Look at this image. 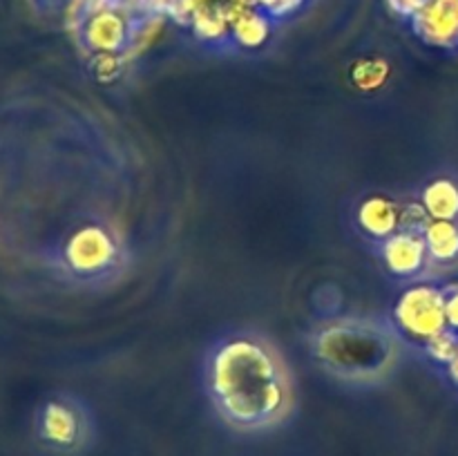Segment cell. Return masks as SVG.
Here are the masks:
<instances>
[{
	"label": "cell",
	"mask_w": 458,
	"mask_h": 456,
	"mask_svg": "<svg viewBox=\"0 0 458 456\" xmlns=\"http://www.w3.org/2000/svg\"><path fill=\"white\" fill-rule=\"evenodd\" d=\"M206 389L215 411L231 427L264 432L286 418L293 402L284 360L258 334H231L206 360Z\"/></svg>",
	"instance_id": "obj_1"
},
{
	"label": "cell",
	"mask_w": 458,
	"mask_h": 456,
	"mask_svg": "<svg viewBox=\"0 0 458 456\" xmlns=\"http://www.w3.org/2000/svg\"><path fill=\"white\" fill-rule=\"evenodd\" d=\"M387 329L365 320H338L318 331L313 356L329 374L352 383H376L396 362V340Z\"/></svg>",
	"instance_id": "obj_2"
},
{
	"label": "cell",
	"mask_w": 458,
	"mask_h": 456,
	"mask_svg": "<svg viewBox=\"0 0 458 456\" xmlns=\"http://www.w3.org/2000/svg\"><path fill=\"white\" fill-rule=\"evenodd\" d=\"M88 407L74 396H52L34 414V443L45 456H81L92 443Z\"/></svg>",
	"instance_id": "obj_3"
},
{
	"label": "cell",
	"mask_w": 458,
	"mask_h": 456,
	"mask_svg": "<svg viewBox=\"0 0 458 456\" xmlns=\"http://www.w3.org/2000/svg\"><path fill=\"white\" fill-rule=\"evenodd\" d=\"M392 322L398 334L420 347L445 334V284L425 280L411 282L394 304Z\"/></svg>",
	"instance_id": "obj_4"
},
{
	"label": "cell",
	"mask_w": 458,
	"mask_h": 456,
	"mask_svg": "<svg viewBox=\"0 0 458 456\" xmlns=\"http://www.w3.org/2000/svg\"><path fill=\"white\" fill-rule=\"evenodd\" d=\"M134 38V25L116 4L92 9L83 22V40L94 54H121Z\"/></svg>",
	"instance_id": "obj_5"
},
{
	"label": "cell",
	"mask_w": 458,
	"mask_h": 456,
	"mask_svg": "<svg viewBox=\"0 0 458 456\" xmlns=\"http://www.w3.org/2000/svg\"><path fill=\"white\" fill-rule=\"evenodd\" d=\"M380 259L389 275L410 282H419L432 266L423 232L416 231H398L380 241Z\"/></svg>",
	"instance_id": "obj_6"
},
{
	"label": "cell",
	"mask_w": 458,
	"mask_h": 456,
	"mask_svg": "<svg viewBox=\"0 0 458 456\" xmlns=\"http://www.w3.org/2000/svg\"><path fill=\"white\" fill-rule=\"evenodd\" d=\"M411 31L425 45L445 52L458 49V0H428L410 18Z\"/></svg>",
	"instance_id": "obj_7"
},
{
	"label": "cell",
	"mask_w": 458,
	"mask_h": 456,
	"mask_svg": "<svg viewBox=\"0 0 458 456\" xmlns=\"http://www.w3.org/2000/svg\"><path fill=\"white\" fill-rule=\"evenodd\" d=\"M401 210L396 201L385 195H369L358 204L356 226L374 241H385L401 231Z\"/></svg>",
	"instance_id": "obj_8"
},
{
	"label": "cell",
	"mask_w": 458,
	"mask_h": 456,
	"mask_svg": "<svg viewBox=\"0 0 458 456\" xmlns=\"http://www.w3.org/2000/svg\"><path fill=\"white\" fill-rule=\"evenodd\" d=\"M419 201L429 219L458 222V177L456 174H434L420 190Z\"/></svg>",
	"instance_id": "obj_9"
},
{
	"label": "cell",
	"mask_w": 458,
	"mask_h": 456,
	"mask_svg": "<svg viewBox=\"0 0 458 456\" xmlns=\"http://www.w3.org/2000/svg\"><path fill=\"white\" fill-rule=\"evenodd\" d=\"M425 246L432 266H456L458 264V222L432 219L423 231Z\"/></svg>",
	"instance_id": "obj_10"
},
{
	"label": "cell",
	"mask_w": 458,
	"mask_h": 456,
	"mask_svg": "<svg viewBox=\"0 0 458 456\" xmlns=\"http://www.w3.org/2000/svg\"><path fill=\"white\" fill-rule=\"evenodd\" d=\"M273 21L262 9H250L244 16L233 21L231 43L240 49H259L271 38Z\"/></svg>",
	"instance_id": "obj_11"
},
{
	"label": "cell",
	"mask_w": 458,
	"mask_h": 456,
	"mask_svg": "<svg viewBox=\"0 0 458 456\" xmlns=\"http://www.w3.org/2000/svg\"><path fill=\"white\" fill-rule=\"evenodd\" d=\"M191 25L192 31L201 40H206V43L231 40V21H228L222 4H204V7H197Z\"/></svg>",
	"instance_id": "obj_12"
},
{
	"label": "cell",
	"mask_w": 458,
	"mask_h": 456,
	"mask_svg": "<svg viewBox=\"0 0 458 456\" xmlns=\"http://www.w3.org/2000/svg\"><path fill=\"white\" fill-rule=\"evenodd\" d=\"M425 353H428L429 360H434L437 365L441 367H447L452 360L456 358L458 353V335L454 331L447 329L445 334L437 335V338L429 340L428 344H425Z\"/></svg>",
	"instance_id": "obj_13"
},
{
	"label": "cell",
	"mask_w": 458,
	"mask_h": 456,
	"mask_svg": "<svg viewBox=\"0 0 458 456\" xmlns=\"http://www.w3.org/2000/svg\"><path fill=\"white\" fill-rule=\"evenodd\" d=\"M385 76H387V65L378 58H367L353 67V79L360 83V88H376L378 83H383Z\"/></svg>",
	"instance_id": "obj_14"
},
{
	"label": "cell",
	"mask_w": 458,
	"mask_h": 456,
	"mask_svg": "<svg viewBox=\"0 0 458 456\" xmlns=\"http://www.w3.org/2000/svg\"><path fill=\"white\" fill-rule=\"evenodd\" d=\"M304 0H258V9H262L273 22L291 18L302 9Z\"/></svg>",
	"instance_id": "obj_15"
},
{
	"label": "cell",
	"mask_w": 458,
	"mask_h": 456,
	"mask_svg": "<svg viewBox=\"0 0 458 456\" xmlns=\"http://www.w3.org/2000/svg\"><path fill=\"white\" fill-rule=\"evenodd\" d=\"M447 329L458 335V284H445Z\"/></svg>",
	"instance_id": "obj_16"
},
{
	"label": "cell",
	"mask_w": 458,
	"mask_h": 456,
	"mask_svg": "<svg viewBox=\"0 0 458 456\" xmlns=\"http://www.w3.org/2000/svg\"><path fill=\"white\" fill-rule=\"evenodd\" d=\"M389 7H392L394 13H398V16L407 18L410 21L411 16H414L416 12H419L420 7H423L428 0H387Z\"/></svg>",
	"instance_id": "obj_17"
},
{
	"label": "cell",
	"mask_w": 458,
	"mask_h": 456,
	"mask_svg": "<svg viewBox=\"0 0 458 456\" xmlns=\"http://www.w3.org/2000/svg\"><path fill=\"white\" fill-rule=\"evenodd\" d=\"M445 374H447V378H450V383L454 384V387H458V353H456L454 360L445 367Z\"/></svg>",
	"instance_id": "obj_18"
},
{
	"label": "cell",
	"mask_w": 458,
	"mask_h": 456,
	"mask_svg": "<svg viewBox=\"0 0 458 456\" xmlns=\"http://www.w3.org/2000/svg\"><path fill=\"white\" fill-rule=\"evenodd\" d=\"M224 0H195L197 7H204V4H222Z\"/></svg>",
	"instance_id": "obj_19"
}]
</instances>
